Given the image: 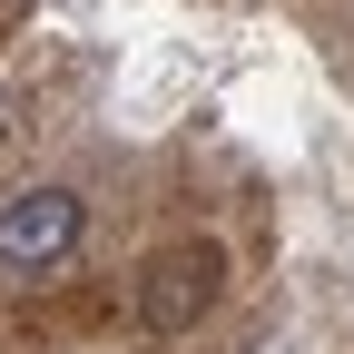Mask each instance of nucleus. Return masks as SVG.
Listing matches in <instances>:
<instances>
[{"instance_id":"f03ea898","label":"nucleus","mask_w":354,"mask_h":354,"mask_svg":"<svg viewBox=\"0 0 354 354\" xmlns=\"http://www.w3.org/2000/svg\"><path fill=\"white\" fill-rule=\"evenodd\" d=\"M79 236H88V197L59 187V177L0 197V276H20V286L30 276H59V266L79 256Z\"/></svg>"},{"instance_id":"f257e3e1","label":"nucleus","mask_w":354,"mask_h":354,"mask_svg":"<svg viewBox=\"0 0 354 354\" xmlns=\"http://www.w3.org/2000/svg\"><path fill=\"white\" fill-rule=\"evenodd\" d=\"M216 305H227V246H216V236H177V246H158L138 266V325L158 344L197 335Z\"/></svg>"},{"instance_id":"7ed1b4c3","label":"nucleus","mask_w":354,"mask_h":354,"mask_svg":"<svg viewBox=\"0 0 354 354\" xmlns=\"http://www.w3.org/2000/svg\"><path fill=\"white\" fill-rule=\"evenodd\" d=\"M246 354H295V344H276V335H266V344H246Z\"/></svg>"}]
</instances>
